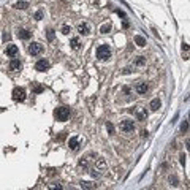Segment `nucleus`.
Returning <instances> with one entry per match:
<instances>
[{
  "label": "nucleus",
  "mask_w": 190,
  "mask_h": 190,
  "mask_svg": "<svg viewBox=\"0 0 190 190\" xmlns=\"http://www.w3.org/2000/svg\"><path fill=\"white\" fill-rule=\"evenodd\" d=\"M111 57V49H109L106 44H102V46H98V49H97V59L102 62L108 60V59Z\"/></svg>",
  "instance_id": "obj_1"
},
{
  "label": "nucleus",
  "mask_w": 190,
  "mask_h": 190,
  "mask_svg": "<svg viewBox=\"0 0 190 190\" xmlns=\"http://www.w3.org/2000/svg\"><path fill=\"white\" fill-rule=\"evenodd\" d=\"M54 116L57 120H60V122H65L68 119V116H70V109L67 108V106H60V108H57L54 111Z\"/></svg>",
  "instance_id": "obj_2"
},
{
  "label": "nucleus",
  "mask_w": 190,
  "mask_h": 190,
  "mask_svg": "<svg viewBox=\"0 0 190 190\" xmlns=\"http://www.w3.org/2000/svg\"><path fill=\"white\" fill-rule=\"evenodd\" d=\"M11 95H13V100H14V102H24V100H25V89L16 87Z\"/></svg>",
  "instance_id": "obj_3"
},
{
  "label": "nucleus",
  "mask_w": 190,
  "mask_h": 190,
  "mask_svg": "<svg viewBox=\"0 0 190 190\" xmlns=\"http://www.w3.org/2000/svg\"><path fill=\"white\" fill-rule=\"evenodd\" d=\"M120 130H122L124 133H132L133 130H135L133 120H122V122H120Z\"/></svg>",
  "instance_id": "obj_4"
},
{
  "label": "nucleus",
  "mask_w": 190,
  "mask_h": 190,
  "mask_svg": "<svg viewBox=\"0 0 190 190\" xmlns=\"http://www.w3.org/2000/svg\"><path fill=\"white\" fill-rule=\"evenodd\" d=\"M41 51H43V46H41L40 43H32L30 46H29V52H30L32 56L41 54Z\"/></svg>",
  "instance_id": "obj_5"
},
{
  "label": "nucleus",
  "mask_w": 190,
  "mask_h": 190,
  "mask_svg": "<svg viewBox=\"0 0 190 190\" xmlns=\"http://www.w3.org/2000/svg\"><path fill=\"white\" fill-rule=\"evenodd\" d=\"M5 52H7L8 57H16L17 52H19V49H17L16 44H8V46H7V51H5Z\"/></svg>",
  "instance_id": "obj_6"
},
{
  "label": "nucleus",
  "mask_w": 190,
  "mask_h": 190,
  "mask_svg": "<svg viewBox=\"0 0 190 190\" xmlns=\"http://www.w3.org/2000/svg\"><path fill=\"white\" fill-rule=\"evenodd\" d=\"M49 67H51V65H49V62L43 59V60H38V62H37V65H35V70H38V71H46Z\"/></svg>",
  "instance_id": "obj_7"
},
{
  "label": "nucleus",
  "mask_w": 190,
  "mask_h": 190,
  "mask_svg": "<svg viewBox=\"0 0 190 190\" xmlns=\"http://www.w3.org/2000/svg\"><path fill=\"white\" fill-rule=\"evenodd\" d=\"M79 141H81V139L79 138H70V141H68V146H70V149L71 151H78L79 149Z\"/></svg>",
  "instance_id": "obj_8"
},
{
  "label": "nucleus",
  "mask_w": 190,
  "mask_h": 190,
  "mask_svg": "<svg viewBox=\"0 0 190 190\" xmlns=\"http://www.w3.org/2000/svg\"><path fill=\"white\" fill-rule=\"evenodd\" d=\"M135 114H136V117H138L139 120H146V119H147V112L144 111L141 106H138V108L135 109Z\"/></svg>",
  "instance_id": "obj_9"
},
{
  "label": "nucleus",
  "mask_w": 190,
  "mask_h": 190,
  "mask_svg": "<svg viewBox=\"0 0 190 190\" xmlns=\"http://www.w3.org/2000/svg\"><path fill=\"white\" fill-rule=\"evenodd\" d=\"M78 32L81 35H87L89 32H90V25H89L87 22H82V24H79L78 25Z\"/></svg>",
  "instance_id": "obj_10"
},
{
  "label": "nucleus",
  "mask_w": 190,
  "mask_h": 190,
  "mask_svg": "<svg viewBox=\"0 0 190 190\" xmlns=\"http://www.w3.org/2000/svg\"><path fill=\"white\" fill-rule=\"evenodd\" d=\"M147 90H149V86H147L146 82H138V84H136V92H138V94L144 95Z\"/></svg>",
  "instance_id": "obj_11"
},
{
  "label": "nucleus",
  "mask_w": 190,
  "mask_h": 190,
  "mask_svg": "<svg viewBox=\"0 0 190 190\" xmlns=\"http://www.w3.org/2000/svg\"><path fill=\"white\" fill-rule=\"evenodd\" d=\"M30 32L29 30H25V29H22V30H17V37L21 38V40H29L30 38Z\"/></svg>",
  "instance_id": "obj_12"
},
{
  "label": "nucleus",
  "mask_w": 190,
  "mask_h": 190,
  "mask_svg": "<svg viewBox=\"0 0 190 190\" xmlns=\"http://www.w3.org/2000/svg\"><path fill=\"white\" fill-rule=\"evenodd\" d=\"M162 106V103H160V100L159 98H154L152 102H151V105H149V108L152 109V111H159V108Z\"/></svg>",
  "instance_id": "obj_13"
},
{
  "label": "nucleus",
  "mask_w": 190,
  "mask_h": 190,
  "mask_svg": "<svg viewBox=\"0 0 190 190\" xmlns=\"http://www.w3.org/2000/svg\"><path fill=\"white\" fill-rule=\"evenodd\" d=\"M135 43L138 44L139 48H144V46H146V38L141 37V35H136V37H135Z\"/></svg>",
  "instance_id": "obj_14"
},
{
  "label": "nucleus",
  "mask_w": 190,
  "mask_h": 190,
  "mask_svg": "<svg viewBox=\"0 0 190 190\" xmlns=\"http://www.w3.org/2000/svg\"><path fill=\"white\" fill-rule=\"evenodd\" d=\"M21 62L19 60H11V64H10V70L11 71H17V70H21Z\"/></svg>",
  "instance_id": "obj_15"
},
{
  "label": "nucleus",
  "mask_w": 190,
  "mask_h": 190,
  "mask_svg": "<svg viewBox=\"0 0 190 190\" xmlns=\"http://www.w3.org/2000/svg\"><path fill=\"white\" fill-rule=\"evenodd\" d=\"M70 44H71V48H73V49H79V48H81V41H79V38H78V37L71 38Z\"/></svg>",
  "instance_id": "obj_16"
},
{
  "label": "nucleus",
  "mask_w": 190,
  "mask_h": 190,
  "mask_svg": "<svg viewBox=\"0 0 190 190\" xmlns=\"http://www.w3.org/2000/svg\"><path fill=\"white\" fill-rule=\"evenodd\" d=\"M27 7H29V2H17L14 5V8H17V10H25Z\"/></svg>",
  "instance_id": "obj_17"
},
{
  "label": "nucleus",
  "mask_w": 190,
  "mask_h": 190,
  "mask_svg": "<svg viewBox=\"0 0 190 190\" xmlns=\"http://www.w3.org/2000/svg\"><path fill=\"white\" fill-rule=\"evenodd\" d=\"M81 187H82V189H95V184H92V182H81Z\"/></svg>",
  "instance_id": "obj_18"
},
{
  "label": "nucleus",
  "mask_w": 190,
  "mask_h": 190,
  "mask_svg": "<svg viewBox=\"0 0 190 190\" xmlns=\"http://www.w3.org/2000/svg\"><path fill=\"white\" fill-rule=\"evenodd\" d=\"M144 62H146V57H142V56H139V57H138V60L135 62V65L141 67V65H144Z\"/></svg>",
  "instance_id": "obj_19"
},
{
  "label": "nucleus",
  "mask_w": 190,
  "mask_h": 190,
  "mask_svg": "<svg viewBox=\"0 0 190 190\" xmlns=\"http://www.w3.org/2000/svg\"><path fill=\"white\" fill-rule=\"evenodd\" d=\"M109 30H111V25H109V24H105V25L100 29V32H102V33H108Z\"/></svg>",
  "instance_id": "obj_20"
},
{
  "label": "nucleus",
  "mask_w": 190,
  "mask_h": 190,
  "mask_svg": "<svg viewBox=\"0 0 190 190\" xmlns=\"http://www.w3.org/2000/svg\"><path fill=\"white\" fill-rule=\"evenodd\" d=\"M70 32H71L70 25H64V27H62V33H64V35H70Z\"/></svg>",
  "instance_id": "obj_21"
},
{
  "label": "nucleus",
  "mask_w": 190,
  "mask_h": 190,
  "mask_svg": "<svg viewBox=\"0 0 190 190\" xmlns=\"http://www.w3.org/2000/svg\"><path fill=\"white\" fill-rule=\"evenodd\" d=\"M79 166H81V168H84V170H87V168H89V163H87V160H86V159H82L81 162H79Z\"/></svg>",
  "instance_id": "obj_22"
},
{
  "label": "nucleus",
  "mask_w": 190,
  "mask_h": 190,
  "mask_svg": "<svg viewBox=\"0 0 190 190\" xmlns=\"http://www.w3.org/2000/svg\"><path fill=\"white\" fill-rule=\"evenodd\" d=\"M48 40H54V30H52V29H49V30H48Z\"/></svg>",
  "instance_id": "obj_23"
},
{
  "label": "nucleus",
  "mask_w": 190,
  "mask_h": 190,
  "mask_svg": "<svg viewBox=\"0 0 190 190\" xmlns=\"http://www.w3.org/2000/svg\"><path fill=\"white\" fill-rule=\"evenodd\" d=\"M106 130H108L109 133H112V132H114V127H112V124H109V122L106 124Z\"/></svg>",
  "instance_id": "obj_24"
},
{
  "label": "nucleus",
  "mask_w": 190,
  "mask_h": 190,
  "mask_svg": "<svg viewBox=\"0 0 190 190\" xmlns=\"http://www.w3.org/2000/svg\"><path fill=\"white\" fill-rule=\"evenodd\" d=\"M43 11H38V13L37 14H35V19H37V21H41V17H43Z\"/></svg>",
  "instance_id": "obj_25"
},
{
  "label": "nucleus",
  "mask_w": 190,
  "mask_h": 190,
  "mask_svg": "<svg viewBox=\"0 0 190 190\" xmlns=\"http://www.w3.org/2000/svg\"><path fill=\"white\" fill-rule=\"evenodd\" d=\"M130 71H132V68H128V67H127V68H124V71H122V73H124V75H128Z\"/></svg>",
  "instance_id": "obj_26"
},
{
  "label": "nucleus",
  "mask_w": 190,
  "mask_h": 190,
  "mask_svg": "<svg viewBox=\"0 0 190 190\" xmlns=\"http://www.w3.org/2000/svg\"><path fill=\"white\" fill-rule=\"evenodd\" d=\"M181 130H182V132H187V122H184L182 125H181Z\"/></svg>",
  "instance_id": "obj_27"
},
{
  "label": "nucleus",
  "mask_w": 190,
  "mask_h": 190,
  "mask_svg": "<svg viewBox=\"0 0 190 190\" xmlns=\"http://www.w3.org/2000/svg\"><path fill=\"white\" fill-rule=\"evenodd\" d=\"M117 14H119V16H122V17H125V13H124V11H120V10L117 11Z\"/></svg>",
  "instance_id": "obj_28"
},
{
  "label": "nucleus",
  "mask_w": 190,
  "mask_h": 190,
  "mask_svg": "<svg viewBox=\"0 0 190 190\" xmlns=\"http://www.w3.org/2000/svg\"><path fill=\"white\" fill-rule=\"evenodd\" d=\"M41 90H43V89H41L40 86H37V87H35V92H41Z\"/></svg>",
  "instance_id": "obj_29"
}]
</instances>
